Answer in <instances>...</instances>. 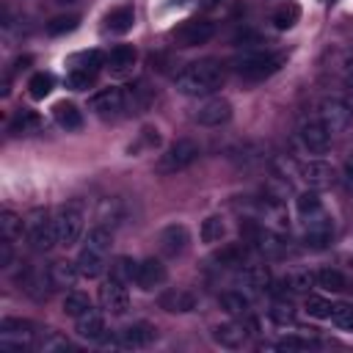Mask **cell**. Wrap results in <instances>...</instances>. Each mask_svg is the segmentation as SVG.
Instances as JSON below:
<instances>
[{"label": "cell", "mask_w": 353, "mask_h": 353, "mask_svg": "<svg viewBox=\"0 0 353 353\" xmlns=\"http://www.w3.org/2000/svg\"><path fill=\"white\" fill-rule=\"evenodd\" d=\"M36 124H39L36 113H30V110H19V113L14 116V121H11V132H28V130H33Z\"/></svg>", "instance_id": "bcb514c9"}, {"label": "cell", "mask_w": 353, "mask_h": 353, "mask_svg": "<svg viewBox=\"0 0 353 353\" xmlns=\"http://www.w3.org/2000/svg\"><path fill=\"white\" fill-rule=\"evenodd\" d=\"M331 323L339 325V328H345V331H353V306L350 303H334Z\"/></svg>", "instance_id": "60d3db41"}, {"label": "cell", "mask_w": 353, "mask_h": 353, "mask_svg": "<svg viewBox=\"0 0 353 353\" xmlns=\"http://www.w3.org/2000/svg\"><path fill=\"white\" fill-rule=\"evenodd\" d=\"M33 347L41 350V353H63V350H69L72 345H69L66 336H61V334H55V331H44V334H39V339L33 342Z\"/></svg>", "instance_id": "f546056e"}, {"label": "cell", "mask_w": 353, "mask_h": 353, "mask_svg": "<svg viewBox=\"0 0 353 353\" xmlns=\"http://www.w3.org/2000/svg\"><path fill=\"white\" fill-rule=\"evenodd\" d=\"M132 25H135V14H132L130 6L113 8V11L105 17V28H108L110 33H127V30H132Z\"/></svg>", "instance_id": "d4e9b609"}, {"label": "cell", "mask_w": 353, "mask_h": 353, "mask_svg": "<svg viewBox=\"0 0 353 353\" xmlns=\"http://www.w3.org/2000/svg\"><path fill=\"white\" fill-rule=\"evenodd\" d=\"M47 270H50L52 287H72V284L77 281V276H80V270H77V262H63V259L52 262Z\"/></svg>", "instance_id": "cb8c5ba5"}, {"label": "cell", "mask_w": 353, "mask_h": 353, "mask_svg": "<svg viewBox=\"0 0 353 353\" xmlns=\"http://www.w3.org/2000/svg\"><path fill=\"white\" fill-rule=\"evenodd\" d=\"M295 207H298V215L306 218V215L323 210V201H320V196H317L314 190H306V193H301V196L295 199Z\"/></svg>", "instance_id": "ab89813d"}, {"label": "cell", "mask_w": 353, "mask_h": 353, "mask_svg": "<svg viewBox=\"0 0 353 353\" xmlns=\"http://www.w3.org/2000/svg\"><path fill=\"white\" fill-rule=\"evenodd\" d=\"M188 243H190V234H188V229L182 223H171V226H165L160 232V251L165 256H171V259L182 256L188 251Z\"/></svg>", "instance_id": "5bb4252c"}, {"label": "cell", "mask_w": 353, "mask_h": 353, "mask_svg": "<svg viewBox=\"0 0 353 353\" xmlns=\"http://www.w3.org/2000/svg\"><path fill=\"white\" fill-rule=\"evenodd\" d=\"M212 339L221 345V347H229V350H237L248 342V325L243 323H223V325H215L212 328Z\"/></svg>", "instance_id": "e0dca14e"}, {"label": "cell", "mask_w": 353, "mask_h": 353, "mask_svg": "<svg viewBox=\"0 0 353 353\" xmlns=\"http://www.w3.org/2000/svg\"><path fill=\"white\" fill-rule=\"evenodd\" d=\"M240 284L251 292H262L270 284V270L265 265H248V268L240 270Z\"/></svg>", "instance_id": "7402d4cb"}, {"label": "cell", "mask_w": 353, "mask_h": 353, "mask_svg": "<svg viewBox=\"0 0 353 353\" xmlns=\"http://www.w3.org/2000/svg\"><path fill=\"white\" fill-rule=\"evenodd\" d=\"M306 312L317 320H331V312H334V303L320 298V295H306Z\"/></svg>", "instance_id": "f35d334b"}, {"label": "cell", "mask_w": 353, "mask_h": 353, "mask_svg": "<svg viewBox=\"0 0 353 353\" xmlns=\"http://www.w3.org/2000/svg\"><path fill=\"white\" fill-rule=\"evenodd\" d=\"M270 317H273L279 325H287V323H292V320H295V312H292V306H290V303H273Z\"/></svg>", "instance_id": "7dc6e473"}, {"label": "cell", "mask_w": 353, "mask_h": 353, "mask_svg": "<svg viewBox=\"0 0 353 353\" xmlns=\"http://www.w3.org/2000/svg\"><path fill=\"white\" fill-rule=\"evenodd\" d=\"M212 36H215V22L210 19H185L174 30L176 47H199V44H207Z\"/></svg>", "instance_id": "ba28073f"}, {"label": "cell", "mask_w": 353, "mask_h": 353, "mask_svg": "<svg viewBox=\"0 0 353 353\" xmlns=\"http://www.w3.org/2000/svg\"><path fill=\"white\" fill-rule=\"evenodd\" d=\"M22 229H25V221L17 215V212H11V210H3L0 212V237H6V240H22Z\"/></svg>", "instance_id": "f1b7e54d"}, {"label": "cell", "mask_w": 353, "mask_h": 353, "mask_svg": "<svg viewBox=\"0 0 353 353\" xmlns=\"http://www.w3.org/2000/svg\"><path fill=\"white\" fill-rule=\"evenodd\" d=\"M55 121H58L66 132H72V130H80V127H83V113H80L72 102H58V105H55Z\"/></svg>", "instance_id": "4316f807"}, {"label": "cell", "mask_w": 353, "mask_h": 353, "mask_svg": "<svg viewBox=\"0 0 353 353\" xmlns=\"http://www.w3.org/2000/svg\"><path fill=\"white\" fill-rule=\"evenodd\" d=\"M301 174H303V182H306L309 188H328V185L334 182V171H331V165L323 163V160H309V163H303V165H301Z\"/></svg>", "instance_id": "44dd1931"}, {"label": "cell", "mask_w": 353, "mask_h": 353, "mask_svg": "<svg viewBox=\"0 0 353 353\" xmlns=\"http://www.w3.org/2000/svg\"><path fill=\"white\" fill-rule=\"evenodd\" d=\"M314 281H317V287H323V290H328V292H342V290L347 287V279H345L339 270H334V268L317 270V273H314Z\"/></svg>", "instance_id": "4dcf8cb0"}, {"label": "cell", "mask_w": 353, "mask_h": 353, "mask_svg": "<svg viewBox=\"0 0 353 353\" xmlns=\"http://www.w3.org/2000/svg\"><path fill=\"white\" fill-rule=\"evenodd\" d=\"M320 124L334 135V132H342L347 124H350V110L345 105V99H323L320 102Z\"/></svg>", "instance_id": "30bf717a"}, {"label": "cell", "mask_w": 353, "mask_h": 353, "mask_svg": "<svg viewBox=\"0 0 353 353\" xmlns=\"http://www.w3.org/2000/svg\"><path fill=\"white\" fill-rule=\"evenodd\" d=\"M345 80H347V85H353V58L347 61V69H345Z\"/></svg>", "instance_id": "816d5d0a"}, {"label": "cell", "mask_w": 353, "mask_h": 353, "mask_svg": "<svg viewBox=\"0 0 353 353\" xmlns=\"http://www.w3.org/2000/svg\"><path fill=\"white\" fill-rule=\"evenodd\" d=\"M85 309H91V301H88L85 292H66V298H63V314L80 317Z\"/></svg>", "instance_id": "74e56055"}, {"label": "cell", "mask_w": 353, "mask_h": 353, "mask_svg": "<svg viewBox=\"0 0 353 353\" xmlns=\"http://www.w3.org/2000/svg\"><path fill=\"white\" fill-rule=\"evenodd\" d=\"M342 182H345V188L353 193V154L345 160V165H342Z\"/></svg>", "instance_id": "c3c4849f"}, {"label": "cell", "mask_w": 353, "mask_h": 353, "mask_svg": "<svg viewBox=\"0 0 353 353\" xmlns=\"http://www.w3.org/2000/svg\"><path fill=\"white\" fill-rule=\"evenodd\" d=\"M52 85H55V80H52L50 72H36V74L28 80V91H30L33 99H44V97H50Z\"/></svg>", "instance_id": "d6a6232c"}, {"label": "cell", "mask_w": 353, "mask_h": 353, "mask_svg": "<svg viewBox=\"0 0 353 353\" xmlns=\"http://www.w3.org/2000/svg\"><path fill=\"white\" fill-rule=\"evenodd\" d=\"M218 303H221L229 314H243V312H248L251 298H248V295H243L240 290H229V292H221Z\"/></svg>", "instance_id": "1f68e13d"}, {"label": "cell", "mask_w": 353, "mask_h": 353, "mask_svg": "<svg viewBox=\"0 0 353 353\" xmlns=\"http://www.w3.org/2000/svg\"><path fill=\"white\" fill-rule=\"evenodd\" d=\"M83 204L80 201H69L55 212V232H58V243L61 245H74L83 234Z\"/></svg>", "instance_id": "8992f818"}, {"label": "cell", "mask_w": 353, "mask_h": 353, "mask_svg": "<svg viewBox=\"0 0 353 353\" xmlns=\"http://www.w3.org/2000/svg\"><path fill=\"white\" fill-rule=\"evenodd\" d=\"M243 259H245V248L237 245V243L226 245V248L218 254V262H221V265H243Z\"/></svg>", "instance_id": "ee69618b"}, {"label": "cell", "mask_w": 353, "mask_h": 353, "mask_svg": "<svg viewBox=\"0 0 353 353\" xmlns=\"http://www.w3.org/2000/svg\"><path fill=\"white\" fill-rule=\"evenodd\" d=\"M36 342V331L30 320L22 317H6L0 323V350L6 353H22Z\"/></svg>", "instance_id": "3957f363"}, {"label": "cell", "mask_w": 353, "mask_h": 353, "mask_svg": "<svg viewBox=\"0 0 353 353\" xmlns=\"http://www.w3.org/2000/svg\"><path fill=\"white\" fill-rule=\"evenodd\" d=\"M279 350H309V347H317V339H309V336H287L281 342H276Z\"/></svg>", "instance_id": "f6af8a7d"}, {"label": "cell", "mask_w": 353, "mask_h": 353, "mask_svg": "<svg viewBox=\"0 0 353 353\" xmlns=\"http://www.w3.org/2000/svg\"><path fill=\"white\" fill-rule=\"evenodd\" d=\"M281 284H284V290H290V292H309L317 281H314V273H309V270H295V273H290Z\"/></svg>", "instance_id": "e575fe53"}, {"label": "cell", "mask_w": 353, "mask_h": 353, "mask_svg": "<svg viewBox=\"0 0 353 353\" xmlns=\"http://www.w3.org/2000/svg\"><path fill=\"white\" fill-rule=\"evenodd\" d=\"M334 234V221L325 210H317L303 218V240L309 248H325Z\"/></svg>", "instance_id": "52a82bcc"}, {"label": "cell", "mask_w": 353, "mask_h": 353, "mask_svg": "<svg viewBox=\"0 0 353 353\" xmlns=\"http://www.w3.org/2000/svg\"><path fill=\"white\" fill-rule=\"evenodd\" d=\"M110 243H113V234H110L108 226H94V229H88V234H85V245H88V248H97V251H102V254L110 251Z\"/></svg>", "instance_id": "d590c367"}, {"label": "cell", "mask_w": 353, "mask_h": 353, "mask_svg": "<svg viewBox=\"0 0 353 353\" xmlns=\"http://www.w3.org/2000/svg\"><path fill=\"white\" fill-rule=\"evenodd\" d=\"M25 234L28 243L36 251H50L58 243V232H55V221L47 215V210H33L25 218Z\"/></svg>", "instance_id": "5b68a950"}, {"label": "cell", "mask_w": 353, "mask_h": 353, "mask_svg": "<svg viewBox=\"0 0 353 353\" xmlns=\"http://www.w3.org/2000/svg\"><path fill=\"white\" fill-rule=\"evenodd\" d=\"M298 19H301V6L292 3V0H284L281 6H276L273 17H270V22H273L276 30H290Z\"/></svg>", "instance_id": "603a6c76"}, {"label": "cell", "mask_w": 353, "mask_h": 353, "mask_svg": "<svg viewBox=\"0 0 353 353\" xmlns=\"http://www.w3.org/2000/svg\"><path fill=\"white\" fill-rule=\"evenodd\" d=\"M165 276H168V270H165V265H163L160 259H154V256H149V259H141V262H138V273H135V284H138L141 290H154V287H160V284L165 281Z\"/></svg>", "instance_id": "9a60e30c"}, {"label": "cell", "mask_w": 353, "mask_h": 353, "mask_svg": "<svg viewBox=\"0 0 353 353\" xmlns=\"http://www.w3.org/2000/svg\"><path fill=\"white\" fill-rule=\"evenodd\" d=\"M74 331H77V336H83L88 342H97L105 334V320L97 309H85L80 317H74Z\"/></svg>", "instance_id": "d6986e66"}, {"label": "cell", "mask_w": 353, "mask_h": 353, "mask_svg": "<svg viewBox=\"0 0 353 353\" xmlns=\"http://www.w3.org/2000/svg\"><path fill=\"white\" fill-rule=\"evenodd\" d=\"M284 63V55H273V52H245L234 61V72L240 77L248 80H265L273 72H279Z\"/></svg>", "instance_id": "277c9868"}, {"label": "cell", "mask_w": 353, "mask_h": 353, "mask_svg": "<svg viewBox=\"0 0 353 353\" xmlns=\"http://www.w3.org/2000/svg\"><path fill=\"white\" fill-rule=\"evenodd\" d=\"M345 105H347V110H350V116H353V85L345 88Z\"/></svg>", "instance_id": "f907efd6"}, {"label": "cell", "mask_w": 353, "mask_h": 353, "mask_svg": "<svg viewBox=\"0 0 353 353\" xmlns=\"http://www.w3.org/2000/svg\"><path fill=\"white\" fill-rule=\"evenodd\" d=\"M135 273H138V262L132 256H116V262L110 265V276L119 279V281H135Z\"/></svg>", "instance_id": "836d02e7"}, {"label": "cell", "mask_w": 353, "mask_h": 353, "mask_svg": "<svg viewBox=\"0 0 353 353\" xmlns=\"http://www.w3.org/2000/svg\"><path fill=\"white\" fill-rule=\"evenodd\" d=\"M99 303H102V309L108 314H124L130 309V295H127L124 281H119L113 276L108 281H102V287H99Z\"/></svg>", "instance_id": "9c48e42d"}, {"label": "cell", "mask_w": 353, "mask_h": 353, "mask_svg": "<svg viewBox=\"0 0 353 353\" xmlns=\"http://www.w3.org/2000/svg\"><path fill=\"white\" fill-rule=\"evenodd\" d=\"M199 234H201V243H207V245L221 243L223 234H226V223H223V218H221V215H210V218H204Z\"/></svg>", "instance_id": "83f0119b"}, {"label": "cell", "mask_w": 353, "mask_h": 353, "mask_svg": "<svg viewBox=\"0 0 353 353\" xmlns=\"http://www.w3.org/2000/svg\"><path fill=\"white\" fill-rule=\"evenodd\" d=\"M77 17L74 14H69V17H55L52 22H47V33L50 36H61V33H69V30H74L77 28Z\"/></svg>", "instance_id": "b9f144b4"}, {"label": "cell", "mask_w": 353, "mask_h": 353, "mask_svg": "<svg viewBox=\"0 0 353 353\" xmlns=\"http://www.w3.org/2000/svg\"><path fill=\"white\" fill-rule=\"evenodd\" d=\"M102 63H105V58H102V52H97V50L74 55V66H77V69H91V72H97Z\"/></svg>", "instance_id": "7bdbcfd3"}, {"label": "cell", "mask_w": 353, "mask_h": 353, "mask_svg": "<svg viewBox=\"0 0 353 353\" xmlns=\"http://www.w3.org/2000/svg\"><path fill=\"white\" fill-rule=\"evenodd\" d=\"M199 154H201V149H199L196 141L179 138V141H174V143L157 157L154 171H157V174H179V171L190 168V165L199 160Z\"/></svg>", "instance_id": "7a4b0ae2"}, {"label": "cell", "mask_w": 353, "mask_h": 353, "mask_svg": "<svg viewBox=\"0 0 353 353\" xmlns=\"http://www.w3.org/2000/svg\"><path fill=\"white\" fill-rule=\"evenodd\" d=\"M196 303H199V298H196L190 290H182V287H176V290H165V292L160 295V309L174 312V314L193 312Z\"/></svg>", "instance_id": "ac0fdd59"}, {"label": "cell", "mask_w": 353, "mask_h": 353, "mask_svg": "<svg viewBox=\"0 0 353 353\" xmlns=\"http://www.w3.org/2000/svg\"><path fill=\"white\" fill-rule=\"evenodd\" d=\"M127 108V94L121 88H102L91 97V110L99 116H119Z\"/></svg>", "instance_id": "7c38bea8"}, {"label": "cell", "mask_w": 353, "mask_h": 353, "mask_svg": "<svg viewBox=\"0 0 353 353\" xmlns=\"http://www.w3.org/2000/svg\"><path fill=\"white\" fill-rule=\"evenodd\" d=\"M94 80H97V72H91V69H77V66H72V72L66 74V85H69L72 91H85V88L94 85Z\"/></svg>", "instance_id": "8d00e7d4"}, {"label": "cell", "mask_w": 353, "mask_h": 353, "mask_svg": "<svg viewBox=\"0 0 353 353\" xmlns=\"http://www.w3.org/2000/svg\"><path fill=\"white\" fill-rule=\"evenodd\" d=\"M301 143H303V149H309L312 154H323L325 149H328V143H331V132L320 124V119H312V121H303L301 124Z\"/></svg>", "instance_id": "4fadbf2b"}, {"label": "cell", "mask_w": 353, "mask_h": 353, "mask_svg": "<svg viewBox=\"0 0 353 353\" xmlns=\"http://www.w3.org/2000/svg\"><path fill=\"white\" fill-rule=\"evenodd\" d=\"M226 80V72L218 61L207 58V61H196V63H188L176 77H174V85L179 94L185 97H207L212 94L215 88H221Z\"/></svg>", "instance_id": "6da1fadb"}, {"label": "cell", "mask_w": 353, "mask_h": 353, "mask_svg": "<svg viewBox=\"0 0 353 353\" xmlns=\"http://www.w3.org/2000/svg\"><path fill=\"white\" fill-rule=\"evenodd\" d=\"M8 265H11V240L3 237V243H0V268H8Z\"/></svg>", "instance_id": "681fc988"}, {"label": "cell", "mask_w": 353, "mask_h": 353, "mask_svg": "<svg viewBox=\"0 0 353 353\" xmlns=\"http://www.w3.org/2000/svg\"><path fill=\"white\" fill-rule=\"evenodd\" d=\"M105 63L110 66V72H127V69L135 63V47H130V44H116V47L108 52Z\"/></svg>", "instance_id": "484cf974"}, {"label": "cell", "mask_w": 353, "mask_h": 353, "mask_svg": "<svg viewBox=\"0 0 353 353\" xmlns=\"http://www.w3.org/2000/svg\"><path fill=\"white\" fill-rule=\"evenodd\" d=\"M105 256H108V254L83 245V251L77 254V270H80V276H83V279H97V276H102V270H105V265H108Z\"/></svg>", "instance_id": "ffe728a7"}, {"label": "cell", "mask_w": 353, "mask_h": 353, "mask_svg": "<svg viewBox=\"0 0 353 353\" xmlns=\"http://www.w3.org/2000/svg\"><path fill=\"white\" fill-rule=\"evenodd\" d=\"M157 339V331L152 323H132L119 331V347H146Z\"/></svg>", "instance_id": "2e32d148"}, {"label": "cell", "mask_w": 353, "mask_h": 353, "mask_svg": "<svg viewBox=\"0 0 353 353\" xmlns=\"http://www.w3.org/2000/svg\"><path fill=\"white\" fill-rule=\"evenodd\" d=\"M229 119H232V102L223 99V97H212V99H207V102L196 110V121H199L201 127H221V124H226Z\"/></svg>", "instance_id": "8fae6325"}, {"label": "cell", "mask_w": 353, "mask_h": 353, "mask_svg": "<svg viewBox=\"0 0 353 353\" xmlns=\"http://www.w3.org/2000/svg\"><path fill=\"white\" fill-rule=\"evenodd\" d=\"M218 3H221V0H201V8H204V11H210V8H215Z\"/></svg>", "instance_id": "f5cc1de1"}]
</instances>
